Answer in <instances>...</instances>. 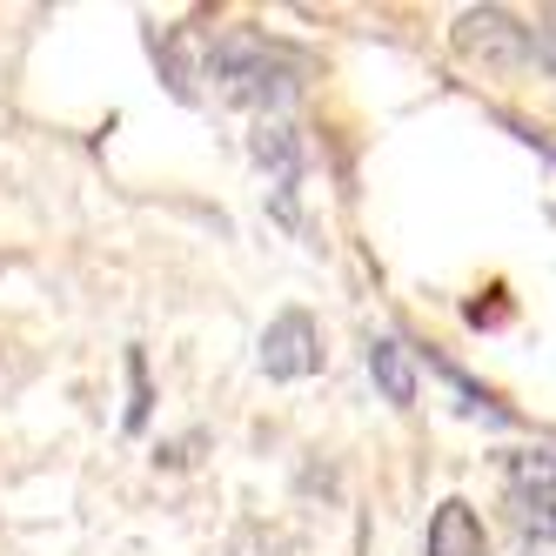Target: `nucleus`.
I'll use <instances>...</instances> for the list:
<instances>
[{
	"instance_id": "7",
	"label": "nucleus",
	"mask_w": 556,
	"mask_h": 556,
	"mask_svg": "<svg viewBox=\"0 0 556 556\" xmlns=\"http://www.w3.org/2000/svg\"><path fill=\"white\" fill-rule=\"evenodd\" d=\"M516 496H556V450H509L503 456Z\"/></svg>"
},
{
	"instance_id": "2",
	"label": "nucleus",
	"mask_w": 556,
	"mask_h": 556,
	"mask_svg": "<svg viewBox=\"0 0 556 556\" xmlns=\"http://www.w3.org/2000/svg\"><path fill=\"white\" fill-rule=\"evenodd\" d=\"M249 154L268 168V208H275V222L302 228V215H295V188H302V135L282 122V114H262V128L249 135Z\"/></svg>"
},
{
	"instance_id": "5",
	"label": "nucleus",
	"mask_w": 556,
	"mask_h": 556,
	"mask_svg": "<svg viewBox=\"0 0 556 556\" xmlns=\"http://www.w3.org/2000/svg\"><path fill=\"white\" fill-rule=\"evenodd\" d=\"M483 549H490V530H483V516H476V509H469L463 496H450V503H435L422 556H483Z\"/></svg>"
},
{
	"instance_id": "10",
	"label": "nucleus",
	"mask_w": 556,
	"mask_h": 556,
	"mask_svg": "<svg viewBox=\"0 0 556 556\" xmlns=\"http://www.w3.org/2000/svg\"><path fill=\"white\" fill-rule=\"evenodd\" d=\"M228 556H282V543H275L262 523H242V530L228 536Z\"/></svg>"
},
{
	"instance_id": "9",
	"label": "nucleus",
	"mask_w": 556,
	"mask_h": 556,
	"mask_svg": "<svg viewBox=\"0 0 556 556\" xmlns=\"http://www.w3.org/2000/svg\"><path fill=\"white\" fill-rule=\"evenodd\" d=\"M128 395H135V403H128V429H141L148 403H154V395H148V355L141 349H128Z\"/></svg>"
},
{
	"instance_id": "4",
	"label": "nucleus",
	"mask_w": 556,
	"mask_h": 556,
	"mask_svg": "<svg viewBox=\"0 0 556 556\" xmlns=\"http://www.w3.org/2000/svg\"><path fill=\"white\" fill-rule=\"evenodd\" d=\"M456 54L469 67H523L530 61V27L503 8H469L456 21Z\"/></svg>"
},
{
	"instance_id": "6",
	"label": "nucleus",
	"mask_w": 556,
	"mask_h": 556,
	"mask_svg": "<svg viewBox=\"0 0 556 556\" xmlns=\"http://www.w3.org/2000/svg\"><path fill=\"white\" fill-rule=\"evenodd\" d=\"M369 376H376V389L389 395L395 409L416 403V363H409V349L395 336H369Z\"/></svg>"
},
{
	"instance_id": "1",
	"label": "nucleus",
	"mask_w": 556,
	"mask_h": 556,
	"mask_svg": "<svg viewBox=\"0 0 556 556\" xmlns=\"http://www.w3.org/2000/svg\"><path fill=\"white\" fill-rule=\"evenodd\" d=\"M202 81H215V94L235 108L282 114L308 81V61L282 41H268V34H255V27H222L202 41Z\"/></svg>"
},
{
	"instance_id": "12",
	"label": "nucleus",
	"mask_w": 556,
	"mask_h": 556,
	"mask_svg": "<svg viewBox=\"0 0 556 556\" xmlns=\"http://www.w3.org/2000/svg\"><path fill=\"white\" fill-rule=\"evenodd\" d=\"M523 556H549V549H523Z\"/></svg>"
},
{
	"instance_id": "8",
	"label": "nucleus",
	"mask_w": 556,
	"mask_h": 556,
	"mask_svg": "<svg viewBox=\"0 0 556 556\" xmlns=\"http://www.w3.org/2000/svg\"><path fill=\"white\" fill-rule=\"evenodd\" d=\"M509 523L530 543H556V496H516L509 490Z\"/></svg>"
},
{
	"instance_id": "3",
	"label": "nucleus",
	"mask_w": 556,
	"mask_h": 556,
	"mask_svg": "<svg viewBox=\"0 0 556 556\" xmlns=\"http://www.w3.org/2000/svg\"><path fill=\"white\" fill-rule=\"evenodd\" d=\"M323 369V329H315L308 308H282L262 329V376L268 382H308Z\"/></svg>"
},
{
	"instance_id": "11",
	"label": "nucleus",
	"mask_w": 556,
	"mask_h": 556,
	"mask_svg": "<svg viewBox=\"0 0 556 556\" xmlns=\"http://www.w3.org/2000/svg\"><path fill=\"white\" fill-rule=\"evenodd\" d=\"M530 54L556 74V8H543V14H536V27H530Z\"/></svg>"
}]
</instances>
